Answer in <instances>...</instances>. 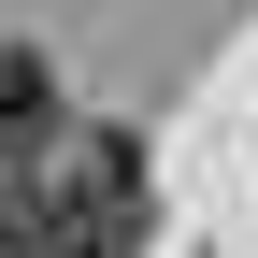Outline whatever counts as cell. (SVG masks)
<instances>
[{
	"label": "cell",
	"instance_id": "1",
	"mask_svg": "<svg viewBox=\"0 0 258 258\" xmlns=\"http://www.w3.org/2000/svg\"><path fill=\"white\" fill-rule=\"evenodd\" d=\"M43 129H57V72H43L29 43H0V172H15Z\"/></svg>",
	"mask_w": 258,
	"mask_h": 258
}]
</instances>
